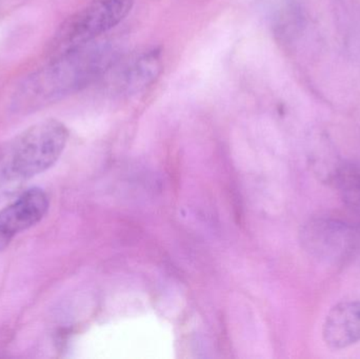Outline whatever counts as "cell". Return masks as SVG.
<instances>
[{
	"label": "cell",
	"instance_id": "277c9868",
	"mask_svg": "<svg viewBox=\"0 0 360 359\" xmlns=\"http://www.w3.org/2000/svg\"><path fill=\"white\" fill-rule=\"evenodd\" d=\"M162 70V51L148 48L130 56L118 57L103 79L116 94H135L158 79Z\"/></svg>",
	"mask_w": 360,
	"mask_h": 359
},
{
	"label": "cell",
	"instance_id": "8992f818",
	"mask_svg": "<svg viewBox=\"0 0 360 359\" xmlns=\"http://www.w3.org/2000/svg\"><path fill=\"white\" fill-rule=\"evenodd\" d=\"M325 343L344 349L360 341V301H344L332 308L323 324Z\"/></svg>",
	"mask_w": 360,
	"mask_h": 359
},
{
	"label": "cell",
	"instance_id": "6da1fadb",
	"mask_svg": "<svg viewBox=\"0 0 360 359\" xmlns=\"http://www.w3.org/2000/svg\"><path fill=\"white\" fill-rule=\"evenodd\" d=\"M118 57L115 46L101 38L54 55L19 84L13 105L18 111H33L75 94L103 79Z\"/></svg>",
	"mask_w": 360,
	"mask_h": 359
},
{
	"label": "cell",
	"instance_id": "5b68a950",
	"mask_svg": "<svg viewBox=\"0 0 360 359\" xmlns=\"http://www.w3.org/2000/svg\"><path fill=\"white\" fill-rule=\"evenodd\" d=\"M49 200L41 189L33 188L21 194L0 212V251L15 235L33 227L48 211Z\"/></svg>",
	"mask_w": 360,
	"mask_h": 359
},
{
	"label": "cell",
	"instance_id": "7a4b0ae2",
	"mask_svg": "<svg viewBox=\"0 0 360 359\" xmlns=\"http://www.w3.org/2000/svg\"><path fill=\"white\" fill-rule=\"evenodd\" d=\"M67 128L46 120L27 129L0 149V197L52 167L67 145Z\"/></svg>",
	"mask_w": 360,
	"mask_h": 359
},
{
	"label": "cell",
	"instance_id": "52a82bcc",
	"mask_svg": "<svg viewBox=\"0 0 360 359\" xmlns=\"http://www.w3.org/2000/svg\"><path fill=\"white\" fill-rule=\"evenodd\" d=\"M350 232L342 223L316 221L304 229V242L307 249L321 259H336L342 254L350 240Z\"/></svg>",
	"mask_w": 360,
	"mask_h": 359
},
{
	"label": "cell",
	"instance_id": "3957f363",
	"mask_svg": "<svg viewBox=\"0 0 360 359\" xmlns=\"http://www.w3.org/2000/svg\"><path fill=\"white\" fill-rule=\"evenodd\" d=\"M134 2L135 0H92L61 25L53 40L51 55L54 56L99 39L128 16Z\"/></svg>",
	"mask_w": 360,
	"mask_h": 359
}]
</instances>
